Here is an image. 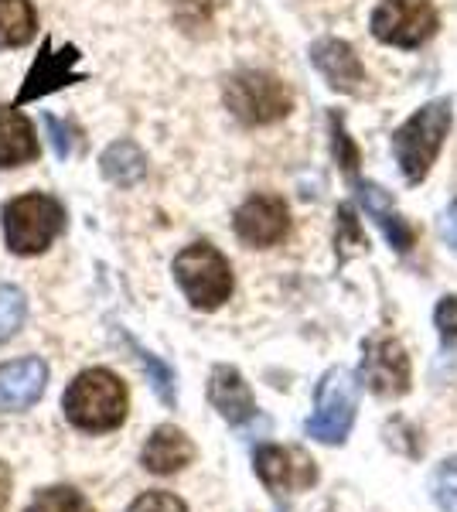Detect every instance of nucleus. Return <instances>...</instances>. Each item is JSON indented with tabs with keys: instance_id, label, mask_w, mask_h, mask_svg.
Masks as SVG:
<instances>
[{
	"instance_id": "obj_10",
	"label": "nucleus",
	"mask_w": 457,
	"mask_h": 512,
	"mask_svg": "<svg viewBox=\"0 0 457 512\" xmlns=\"http://www.w3.org/2000/svg\"><path fill=\"white\" fill-rule=\"evenodd\" d=\"M256 475L270 492H301L307 485L318 482V465L297 448H277V444H263L253 458Z\"/></svg>"
},
{
	"instance_id": "obj_27",
	"label": "nucleus",
	"mask_w": 457,
	"mask_h": 512,
	"mask_svg": "<svg viewBox=\"0 0 457 512\" xmlns=\"http://www.w3.org/2000/svg\"><path fill=\"white\" fill-rule=\"evenodd\" d=\"M338 246L342 250H355V246H369L359 229V222H355V212L348 209V205H342L338 209Z\"/></svg>"
},
{
	"instance_id": "obj_5",
	"label": "nucleus",
	"mask_w": 457,
	"mask_h": 512,
	"mask_svg": "<svg viewBox=\"0 0 457 512\" xmlns=\"http://www.w3.org/2000/svg\"><path fill=\"white\" fill-rule=\"evenodd\" d=\"M226 106L236 120L249 123V127H263V123L284 120L294 106V96L270 72H239L226 86Z\"/></svg>"
},
{
	"instance_id": "obj_19",
	"label": "nucleus",
	"mask_w": 457,
	"mask_h": 512,
	"mask_svg": "<svg viewBox=\"0 0 457 512\" xmlns=\"http://www.w3.org/2000/svg\"><path fill=\"white\" fill-rule=\"evenodd\" d=\"M38 14L31 0H0V48H21L35 38Z\"/></svg>"
},
{
	"instance_id": "obj_3",
	"label": "nucleus",
	"mask_w": 457,
	"mask_h": 512,
	"mask_svg": "<svg viewBox=\"0 0 457 512\" xmlns=\"http://www.w3.org/2000/svg\"><path fill=\"white\" fill-rule=\"evenodd\" d=\"M65 226V212L52 195H21L4 205V236L11 253L38 256L55 243Z\"/></svg>"
},
{
	"instance_id": "obj_4",
	"label": "nucleus",
	"mask_w": 457,
	"mask_h": 512,
	"mask_svg": "<svg viewBox=\"0 0 457 512\" xmlns=\"http://www.w3.org/2000/svg\"><path fill=\"white\" fill-rule=\"evenodd\" d=\"M174 277L181 291L198 311H215L229 301L232 294V270L229 260L209 243H195L178 253L174 260Z\"/></svg>"
},
{
	"instance_id": "obj_14",
	"label": "nucleus",
	"mask_w": 457,
	"mask_h": 512,
	"mask_svg": "<svg viewBox=\"0 0 457 512\" xmlns=\"http://www.w3.org/2000/svg\"><path fill=\"white\" fill-rule=\"evenodd\" d=\"M209 400L229 424H246L256 414V400L249 393L246 379L232 366H215L209 379Z\"/></svg>"
},
{
	"instance_id": "obj_15",
	"label": "nucleus",
	"mask_w": 457,
	"mask_h": 512,
	"mask_svg": "<svg viewBox=\"0 0 457 512\" xmlns=\"http://www.w3.org/2000/svg\"><path fill=\"white\" fill-rule=\"evenodd\" d=\"M191 458H195V444L188 441L185 431H178V427H157V431L147 437L144 444V454H140V461H144L147 472L154 475H174L181 472L185 465H191Z\"/></svg>"
},
{
	"instance_id": "obj_9",
	"label": "nucleus",
	"mask_w": 457,
	"mask_h": 512,
	"mask_svg": "<svg viewBox=\"0 0 457 512\" xmlns=\"http://www.w3.org/2000/svg\"><path fill=\"white\" fill-rule=\"evenodd\" d=\"M287 233H290V212H287L284 198L253 195V198H246V202L239 205L236 236L243 239L246 246L267 250V246H277Z\"/></svg>"
},
{
	"instance_id": "obj_2",
	"label": "nucleus",
	"mask_w": 457,
	"mask_h": 512,
	"mask_svg": "<svg viewBox=\"0 0 457 512\" xmlns=\"http://www.w3.org/2000/svg\"><path fill=\"white\" fill-rule=\"evenodd\" d=\"M451 130V103L447 99H434V103L420 106L410 120L393 134V151L400 161L406 181H423L430 175V164L437 161L444 137Z\"/></svg>"
},
{
	"instance_id": "obj_23",
	"label": "nucleus",
	"mask_w": 457,
	"mask_h": 512,
	"mask_svg": "<svg viewBox=\"0 0 457 512\" xmlns=\"http://www.w3.org/2000/svg\"><path fill=\"white\" fill-rule=\"evenodd\" d=\"M331 147H335L338 164H342L348 175H355V168H359V147L352 144V137L345 134L342 117H335V113H331Z\"/></svg>"
},
{
	"instance_id": "obj_11",
	"label": "nucleus",
	"mask_w": 457,
	"mask_h": 512,
	"mask_svg": "<svg viewBox=\"0 0 457 512\" xmlns=\"http://www.w3.org/2000/svg\"><path fill=\"white\" fill-rule=\"evenodd\" d=\"M76 62H79L76 45H62L58 52H52V41H45L35 65H31L28 79H24L18 103H31V99H41V96L55 93V89H65V86H72V82H82L79 72H76Z\"/></svg>"
},
{
	"instance_id": "obj_25",
	"label": "nucleus",
	"mask_w": 457,
	"mask_h": 512,
	"mask_svg": "<svg viewBox=\"0 0 457 512\" xmlns=\"http://www.w3.org/2000/svg\"><path fill=\"white\" fill-rule=\"evenodd\" d=\"M127 512H188V506L171 492H144Z\"/></svg>"
},
{
	"instance_id": "obj_20",
	"label": "nucleus",
	"mask_w": 457,
	"mask_h": 512,
	"mask_svg": "<svg viewBox=\"0 0 457 512\" xmlns=\"http://www.w3.org/2000/svg\"><path fill=\"white\" fill-rule=\"evenodd\" d=\"M24 512H93L89 499L69 485H55V489H41Z\"/></svg>"
},
{
	"instance_id": "obj_18",
	"label": "nucleus",
	"mask_w": 457,
	"mask_h": 512,
	"mask_svg": "<svg viewBox=\"0 0 457 512\" xmlns=\"http://www.w3.org/2000/svg\"><path fill=\"white\" fill-rule=\"evenodd\" d=\"M99 164H103V175L110 178L113 185H123V188L137 185V181L147 175L144 151H140L137 144H130V140H116V144L106 147Z\"/></svg>"
},
{
	"instance_id": "obj_17",
	"label": "nucleus",
	"mask_w": 457,
	"mask_h": 512,
	"mask_svg": "<svg viewBox=\"0 0 457 512\" xmlns=\"http://www.w3.org/2000/svg\"><path fill=\"white\" fill-rule=\"evenodd\" d=\"M362 202H365V212L379 222V229L386 233V239L396 246V250L400 253L413 250V243H417V229H413L410 222L396 212V205L389 202V195L382 192L379 185H362Z\"/></svg>"
},
{
	"instance_id": "obj_13",
	"label": "nucleus",
	"mask_w": 457,
	"mask_h": 512,
	"mask_svg": "<svg viewBox=\"0 0 457 512\" xmlns=\"http://www.w3.org/2000/svg\"><path fill=\"white\" fill-rule=\"evenodd\" d=\"M311 62L318 65V72L328 79L331 89H338V93H355L365 82V69L348 41L321 38L318 45L311 48Z\"/></svg>"
},
{
	"instance_id": "obj_29",
	"label": "nucleus",
	"mask_w": 457,
	"mask_h": 512,
	"mask_svg": "<svg viewBox=\"0 0 457 512\" xmlns=\"http://www.w3.org/2000/svg\"><path fill=\"white\" fill-rule=\"evenodd\" d=\"M440 233H444L447 246H454L457 250V202L444 212V219H440Z\"/></svg>"
},
{
	"instance_id": "obj_16",
	"label": "nucleus",
	"mask_w": 457,
	"mask_h": 512,
	"mask_svg": "<svg viewBox=\"0 0 457 512\" xmlns=\"http://www.w3.org/2000/svg\"><path fill=\"white\" fill-rule=\"evenodd\" d=\"M38 158L35 127L24 113L0 106V168H18Z\"/></svg>"
},
{
	"instance_id": "obj_26",
	"label": "nucleus",
	"mask_w": 457,
	"mask_h": 512,
	"mask_svg": "<svg viewBox=\"0 0 457 512\" xmlns=\"http://www.w3.org/2000/svg\"><path fill=\"white\" fill-rule=\"evenodd\" d=\"M45 130L52 134V147H55L58 158H69L72 144H76V137H79L76 127H69L65 120H58V117H52V113H48V117H45Z\"/></svg>"
},
{
	"instance_id": "obj_12",
	"label": "nucleus",
	"mask_w": 457,
	"mask_h": 512,
	"mask_svg": "<svg viewBox=\"0 0 457 512\" xmlns=\"http://www.w3.org/2000/svg\"><path fill=\"white\" fill-rule=\"evenodd\" d=\"M48 366L41 359H14L0 366V410L4 414H21L35 407L45 393Z\"/></svg>"
},
{
	"instance_id": "obj_24",
	"label": "nucleus",
	"mask_w": 457,
	"mask_h": 512,
	"mask_svg": "<svg viewBox=\"0 0 457 512\" xmlns=\"http://www.w3.org/2000/svg\"><path fill=\"white\" fill-rule=\"evenodd\" d=\"M137 355H140V362H144V366H147V373H151L154 393L161 396V400L168 403V407H174V400H178V396H174V373H171L168 366H164V362H157L151 352L137 349Z\"/></svg>"
},
{
	"instance_id": "obj_21",
	"label": "nucleus",
	"mask_w": 457,
	"mask_h": 512,
	"mask_svg": "<svg viewBox=\"0 0 457 512\" xmlns=\"http://www.w3.org/2000/svg\"><path fill=\"white\" fill-rule=\"evenodd\" d=\"M24 315H28V297H24L18 287L0 284V342L18 335V328L24 325Z\"/></svg>"
},
{
	"instance_id": "obj_8",
	"label": "nucleus",
	"mask_w": 457,
	"mask_h": 512,
	"mask_svg": "<svg viewBox=\"0 0 457 512\" xmlns=\"http://www.w3.org/2000/svg\"><path fill=\"white\" fill-rule=\"evenodd\" d=\"M410 355L396 338H376L365 345L362 355V383L376 396H403L410 390Z\"/></svg>"
},
{
	"instance_id": "obj_30",
	"label": "nucleus",
	"mask_w": 457,
	"mask_h": 512,
	"mask_svg": "<svg viewBox=\"0 0 457 512\" xmlns=\"http://www.w3.org/2000/svg\"><path fill=\"white\" fill-rule=\"evenodd\" d=\"M7 499H11V472H7V465L0 461V512H4Z\"/></svg>"
},
{
	"instance_id": "obj_6",
	"label": "nucleus",
	"mask_w": 457,
	"mask_h": 512,
	"mask_svg": "<svg viewBox=\"0 0 457 512\" xmlns=\"http://www.w3.org/2000/svg\"><path fill=\"white\" fill-rule=\"evenodd\" d=\"M355 410H359V393H355V383L345 369H331L324 373L321 386H318V407L307 417L304 431L311 441L321 444H345L348 431L355 424Z\"/></svg>"
},
{
	"instance_id": "obj_22",
	"label": "nucleus",
	"mask_w": 457,
	"mask_h": 512,
	"mask_svg": "<svg viewBox=\"0 0 457 512\" xmlns=\"http://www.w3.org/2000/svg\"><path fill=\"white\" fill-rule=\"evenodd\" d=\"M430 495L440 512H457V458L437 465L434 478H430Z\"/></svg>"
},
{
	"instance_id": "obj_28",
	"label": "nucleus",
	"mask_w": 457,
	"mask_h": 512,
	"mask_svg": "<svg viewBox=\"0 0 457 512\" xmlns=\"http://www.w3.org/2000/svg\"><path fill=\"white\" fill-rule=\"evenodd\" d=\"M434 321L444 335V342H457V297H444L434 311Z\"/></svg>"
},
{
	"instance_id": "obj_7",
	"label": "nucleus",
	"mask_w": 457,
	"mask_h": 512,
	"mask_svg": "<svg viewBox=\"0 0 457 512\" xmlns=\"http://www.w3.org/2000/svg\"><path fill=\"white\" fill-rule=\"evenodd\" d=\"M437 24L430 0H382L372 14V35L396 48H417L437 35Z\"/></svg>"
},
{
	"instance_id": "obj_1",
	"label": "nucleus",
	"mask_w": 457,
	"mask_h": 512,
	"mask_svg": "<svg viewBox=\"0 0 457 512\" xmlns=\"http://www.w3.org/2000/svg\"><path fill=\"white\" fill-rule=\"evenodd\" d=\"M127 403L130 396L120 376H113L110 369H86L65 390V417L79 431L103 434L123 424Z\"/></svg>"
}]
</instances>
